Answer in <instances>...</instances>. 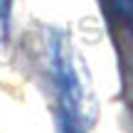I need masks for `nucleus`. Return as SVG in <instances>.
I'll list each match as a JSON object with an SVG mask.
<instances>
[{"label": "nucleus", "instance_id": "obj_1", "mask_svg": "<svg viewBox=\"0 0 133 133\" xmlns=\"http://www.w3.org/2000/svg\"><path fill=\"white\" fill-rule=\"evenodd\" d=\"M49 62H52L54 81H57V89H59V101H62L59 109L76 114L86 123L94 121L91 118L94 106H91V99H89V84L81 79L74 47L59 32H54L49 37Z\"/></svg>", "mask_w": 133, "mask_h": 133}, {"label": "nucleus", "instance_id": "obj_2", "mask_svg": "<svg viewBox=\"0 0 133 133\" xmlns=\"http://www.w3.org/2000/svg\"><path fill=\"white\" fill-rule=\"evenodd\" d=\"M84 126L86 121H81L76 114L59 109V131L62 133H84Z\"/></svg>", "mask_w": 133, "mask_h": 133}, {"label": "nucleus", "instance_id": "obj_4", "mask_svg": "<svg viewBox=\"0 0 133 133\" xmlns=\"http://www.w3.org/2000/svg\"><path fill=\"white\" fill-rule=\"evenodd\" d=\"M10 8H12V0H0V42H5L10 30Z\"/></svg>", "mask_w": 133, "mask_h": 133}, {"label": "nucleus", "instance_id": "obj_3", "mask_svg": "<svg viewBox=\"0 0 133 133\" xmlns=\"http://www.w3.org/2000/svg\"><path fill=\"white\" fill-rule=\"evenodd\" d=\"M111 3H114V10L118 15V20L133 32V0H111Z\"/></svg>", "mask_w": 133, "mask_h": 133}]
</instances>
